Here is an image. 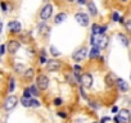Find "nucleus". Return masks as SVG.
<instances>
[{
    "label": "nucleus",
    "instance_id": "nucleus-1",
    "mask_svg": "<svg viewBox=\"0 0 131 123\" xmlns=\"http://www.w3.org/2000/svg\"><path fill=\"white\" fill-rule=\"evenodd\" d=\"M108 42H109V37L105 35H91V37H90L91 46H95L100 50L105 49L108 46Z\"/></svg>",
    "mask_w": 131,
    "mask_h": 123
},
{
    "label": "nucleus",
    "instance_id": "nucleus-2",
    "mask_svg": "<svg viewBox=\"0 0 131 123\" xmlns=\"http://www.w3.org/2000/svg\"><path fill=\"white\" fill-rule=\"evenodd\" d=\"M116 123H130L131 122V112L128 109H121L118 114L113 118Z\"/></svg>",
    "mask_w": 131,
    "mask_h": 123
},
{
    "label": "nucleus",
    "instance_id": "nucleus-3",
    "mask_svg": "<svg viewBox=\"0 0 131 123\" xmlns=\"http://www.w3.org/2000/svg\"><path fill=\"white\" fill-rule=\"evenodd\" d=\"M18 97L16 96V95H9L5 100H4V104H3V108L7 110V112H10V110H13L16 106H17V104H18Z\"/></svg>",
    "mask_w": 131,
    "mask_h": 123
},
{
    "label": "nucleus",
    "instance_id": "nucleus-4",
    "mask_svg": "<svg viewBox=\"0 0 131 123\" xmlns=\"http://www.w3.org/2000/svg\"><path fill=\"white\" fill-rule=\"evenodd\" d=\"M79 82H80V85H81L82 87H85V89H90V87H93L94 78H93V76H91L90 73L86 72V73H82V75L80 76Z\"/></svg>",
    "mask_w": 131,
    "mask_h": 123
},
{
    "label": "nucleus",
    "instance_id": "nucleus-5",
    "mask_svg": "<svg viewBox=\"0 0 131 123\" xmlns=\"http://www.w3.org/2000/svg\"><path fill=\"white\" fill-rule=\"evenodd\" d=\"M36 86L39 87L40 91H45V90L49 87V78H48V76L40 73V75L36 77Z\"/></svg>",
    "mask_w": 131,
    "mask_h": 123
},
{
    "label": "nucleus",
    "instance_id": "nucleus-6",
    "mask_svg": "<svg viewBox=\"0 0 131 123\" xmlns=\"http://www.w3.org/2000/svg\"><path fill=\"white\" fill-rule=\"evenodd\" d=\"M53 9H54V7H53L51 4L46 3V4L41 8V10H40V19H42V21L49 19V18L51 17V14H53Z\"/></svg>",
    "mask_w": 131,
    "mask_h": 123
},
{
    "label": "nucleus",
    "instance_id": "nucleus-7",
    "mask_svg": "<svg viewBox=\"0 0 131 123\" xmlns=\"http://www.w3.org/2000/svg\"><path fill=\"white\" fill-rule=\"evenodd\" d=\"M75 19H76V22H77L80 26H82V27H86V26H89V23H90L89 16H88L86 13H84V12H77V13L75 14Z\"/></svg>",
    "mask_w": 131,
    "mask_h": 123
},
{
    "label": "nucleus",
    "instance_id": "nucleus-8",
    "mask_svg": "<svg viewBox=\"0 0 131 123\" xmlns=\"http://www.w3.org/2000/svg\"><path fill=\"white\" fill-rule=\"evenodd\" d=\"M88 49L85 47V46H82V47H79L73 54H72V59L75 60V61H84V59L86 58V55H88Z\"/></svg>",
    "mask_w": 131,
    "mask_h": 123
},
{
    "label": "nucleus",
    "instance_id": "nucleus-9",
    "mask_svg": "<svg viewBox=\"0 0 131 123\" xmlns=\"http://www.w3.org/2000/svg\"><path fill=\"white\" fill-rule=\"evenodd\" d=\"M62 68V63L58 59H50L46 61V71L49 72H57Z\"/></svg>",
    "mask_w": 131,
    "mask_h": 123
},
{
    "label": "nucleus",
    "instance_id": "nucleus-10",
    "mask_svg": "<svg viewBox=\"0 0 131 123\" xmlns=\"http://www.w3.org/2000/svg\"><path fill=\"white\" fill-rule=\"evenodd\" d=\"M7 47H8V53L13 55V54H16V53L19 50V47H21V42H19L18 40H16V39H12V40L8 41Z\"/></svg>",
    "mask_w": 131,
    "mask_h": 123
},
{
    "label": "nucleus",
    "instance_id": "nucleus-11",
    "mask_svg": "<svg viewBox=\"0 0 131 123\" xmlns=\"http://www.w3.org/2000/svg\"><path fill=\"white\" fill-rule=\"evenodd\" d=\"M8 28H9V31H10L12 33H14V35L22 32V24H21V22H18V21H12V22H9V23H8Z\"/></svg>",
    "mask_w": 131,
    "mask_h": 123
},
{
    "label": "nucleus",
    "instance_id": "nucleus-12",
    "mask_svg": "<svg viewBox=\"0 0 131 123\" xmlns=\"http://www.w3.org/2000/svg\"><path fill=\"white\" fill-rule=\"evenodd\" d=\"M116 86L118 87V90L121 92H126L128 90V83L125 80H122V78H117L116 80Z\"/></svg>",
    "mask_w": 131,
    "mask_h": 123
},
{
    "label": "nucleus",
    "instance_id": "nucleus-13",
    "mask_svg": "<svg viewBox=\"0 0 131 123\" xmlns=\"http://www.w3.org/2000/svg\"><path fill=\"white\" fill-rule=\"evenodd\" d=\"M66 19H67V13L60 12V13H58V14L55 16V18H54V23H55V24H59V23L64 22Z\"/></svg>",
    "mask_w": 131,
    "mask_h": 123
},
{
    "label": "nucleus",
    "instance_id": "nucleus-14",
    "mask_svg": "<svg viewBox=\"0 0 131 123\" xmlns=\"http://www.w3.org/2000/svg\"><path fill=\"white\" fill-rule=\"evenodd\" d=\"M116 80H117V78H114L113 73H108V75L105 76V85H107L108 87H112L113 85H116Z\"/></svg>",
    "mask_w": 131,
    "mask_h": 123
},
{
    "label": "nucleus",
    "instance_id": "nucleus-15",
    "mask_svg": "<svg viewBox=\"0 0 131 123\" xmlns=\"http://www.w3.org/2000/svg\"><path fill=\"white\" fill-rule=\"evenodd\" d=\"M88 10H89V13L93 16V17H95L96 14H98V9H96V5L94 4V2L91 0V2H89L88 3Z\"/></svg>",
    "mask_w": 131,
    "mask_h": 123
},
{
    "label": "nucleus",
    "instance_id": "nucleus-16",
    "mask_svg": "<svg viewBox=\"0 0 131 123\" xmlns=\"http://www.w3.org/2000/svg\"><path fill=\"white\" fill-rule=\"evenodd\" d=\"M88 55H89L90 59H95V58H98L100 55V49H98L95 46H91V49H90V51H89Z\"/></svg>",
    "mask_w": 131,
    "mask_h": 123
},
{
    "label": "nucleus",
    "instance_id": "nucleus-17",
    "mask_svg": "<svg viewBox=\"0 0 131 123\" xmlns=\"http://www.w3.org/2000/svg\"><path fill=\"white\" fill-rule=\"evenodd\" d=\"M39 32H40V35H42V36H48L49 32H50V27H49L48 24L42 23V24L39 26Z\"/></svg>",
    "mask_w": 131,
    "mask_h": 123
},
{
    "label": "nucleus",
    "instance_id": "nucleus-18",
    "mask_svg": "<svg viewBox=\"0 0 131 123\" xmlns=\"http://www.w3.org/2000/svg\"><path fill=\"white\" fill-rule=\"evenodd\" d=\"M34 75H35L34 68H28V69H26V71L23 72V78H25V80H27V81H30V80H32Z\"/></svg>",
    "mask_w": 131,
    "mask_h": 123
},
{
    "label": "nucleus",
    "instance_id": "nucleus-19",
    "mask_svg": "<svg viewBox=\"0 0 131 123\" xmlns=\"http://www.w3.org/2000/svg\"><path fill=\"white\" fill-rule=\"evenodd\" d=\"M28 89H30V92H31L32 97H37V96H40V90H39V87H37L36 85H31Z\"/></svg>",
    "mask_w": 131,
    "mask_h": 123
},
{
    "label": "nucleus",
    "instance_id": "nucleus-20",
    "mask_svg": "<svg viewBox=\"0 0 131 123\" xmlns=\"http://www.w3.org/2000/svg\"><path fill=\"white\" fill-rule=\"evenodd\" d=\"M118 39L121 40V42H122V45L123 46H130V40L127 39V36H125L123 33H118Z\"/></svg>",
    "mask_w": 131,
    "mask_h": 123
},
{
    "label": "nucleus",
    "instance_id": "nucleus-21",
    "mask_svg": "<svg viewBox=\"0 0 131 123\" xmlns=\"http://www.w3.org/2000/svg\"><path fill=\"white\" fill-rule=\"evenodd\" d=\"M8 82H9V83H8V91H9V92H13V91H14V85H16L14 77H10Z\"/></svg>",
    "mask_w": 131,
    "mask_h": 123
},
{
    "label": "nucleus",
    "instance_id": "nucleus-22",
    "mask_svg": "<svg viewBox=\"0 0 131 123\" xmlns=\"http://www.w3.org/2000/svg\"><path fill=\"white\" fill-rule=\"evenodd\" d=\"M25 67H23V64H21V63H16L14 64V72H17V73H23L25 71Z\"/></svg>",
    "mask_w": 131,
    "mask_h": 123
},
{
    "label": "nucleus",
    "instance_id": "nucleus-23",
    "mask_svg": "<svg viewBox=\"0 0 131 123\" xmlns=\"http://www.w3.org/2000/svg\"><path fill=\"white\" fill-rule=\"evenodd\" d=\"M39 106H41V103H40L37 99H34V97H31L30 108H39Z\"/></svg>",
    "mask_w": 131,
    "mask_h": 123
},
{
    "label": "nucleus",
    "instance_id": "nucleus-24",
    "mask_svg": "<svg viewBox=\"0 0 131 123\" xmlns=\"http://www.w3.org/2000/svg\"><path fill=\"white\" fill-rule=\"evenodd\" d=\"M30 103H31V99H27V97H21V104H22V106H25V108H30Z\"/></svg>",
    "mask_w": 131,
    "mask_h": 123
},
{
    "label": "nucleus",
    "instance_id": "nucleus-25",
    "mask_svg": "<svg viewBox=\"0 0 131 123\" xmlns=\"http://www.w3.org/2000/svg\"><path fill=\"white\" fill-rule=\"evenodd\" d=\"M50 53H51V55H54V56H60V54H62V53H60L55 46H53V45L50 46Z\"/></svg>",
    "mask_w": 131,
    "mask_h": 123
},
{
    "label": "nucleus",
    "instance_id": "nucleus-26",
    "mask_svg": "<svg viewBox=\"0 0 131 123\" xmlns=\"http://www.w3.org/2000/svg\"><path fill=\"white\" fill-rule=\"evenodd\" d=\"M99 24H96V23H94L93 26H91V35H99Z\"/></svg>",
    "mask_w": 131,
    "mask_h": 123
},
{
    "label": "nucleus",
    "instance_id": "nucleus-27",
    "mask_svg": "<svg viewBox=\"0 0 131 123\" xmlns=\"http://www.w3.org/2000/svg\"><path fill=\"white\" fill-rule=\"evenodd\" d=\"M125 28H126V31H127L128 33H131V19H127V21L125 22Z\"/></svg>",
    "mask_w": 131,
    "mask_h": 123
},
{
    "label": "nucleus",
    "instance_id": "nucleus-28",
    "mask_svg": "<svg viewBox=\"0 0 131 123\" xmlns=\"http://www.w3.org/2000/svg\"><path fill=\"white\" fill-rule=\"evenodd\" d=\"M119 18H121V17H119V14H118L117 12H113V13H112V21H113V22H118Z\"/></svg>",
    "mask_w": 131,
    "mask_h": 123
},
{
    "label": "nucleus",
    "instance_id": "nucleus-29",
    "mask_svg": "<svg viewBox=\"0 0 131 123\" xmlns=\"http://www.w3.org/2000/svg\"><path fill=\"white\" fill-rule=\"evenodd\" d=\"M23 97H27V99H31L32 97V95H31V92H30V89L27 87V89H25V91H23Z\"/></svg>",
    "mask_w": 131,
    "mask_h": 123
},
{
    "label": "nucleus",
    "instance_id": "nucleus-30",
    "mask_svg": "<svg viewBox=\"0 0 131 123\" xmlns=\"http://www.w3.org/2000/svg\"><path fill=\"white\" fill-rule=\"evenodd\" d=\"M62 104H63V100H62L60 97H55V99H54V105H55V106H60Z\"/></svg>",
    "mask_w": 131,
    "mask_h": 123
},
{
    "label": "nucleus",
    "instance_id": "nucleus-31",
    "mask_svg": "<svg viewBox=\"0 0 131 123\" xmlns=\"http://www.w3.org/2000/svg\"><path fill=\"white\" fill-rule=\"evenodd\" d=\"M107 30H108V26H100L99 27V35H104Z\"/></svg>",
    "mask_w": 131,
    "mask_h": 123
},
{
    "label": "nucleus",
    "instance_id": "nucleus-32",
    "mask_svg": "<svg viewBox=\"0 0 131 123\" xmlns=\"http://www.w3.org/2000/svg\"><path fill=\"white\" fill-rule=\"evenodd\" d=\"M46 61H48V60H46V58L40 55V58H39V63H40V64H46Z\"/></svg>",
    "mask_w": 131,
    "mask_h": 123
},
{
    "label": "nucleus",
    "instance_id": "nucleus-33",
    "mask_svg": "<svg viewBox=\"0 0 131 123\" xmlns=\"http://www.w3.org/2000/svg\"><path fill=\"white\" fill-rule=\"evenodd\" d=\"M5 49H7V46L3 44V45H0V55H4L5 54Z\"/></svg>",
    "mask_w": 131,
    "mask_h": 123
},
{
    "label": "nucleus",
    "instance_id": "nucleus-34",
    "mask_svg": "<svg viewBox=\"0 0 131 123\" xmlns=\"http://www.w3.org/2000/svg\"><path fill=\"white\" fill-rule=\"evenodd\" d=\"M80 95H81L84 99H86V97H88V96H86V94H85V91L82 90V86H80Z\"/></svg>",
    "mask_w": 131,
    "mask_h": 123
},
{
    "label": "nucleus",
    "instance_id": "nucleus-35",
    "mask_svg": "<svg viewBox=\"0 0 131 123\" xmlns=\"http://www.w3.org/2000/svg\"><path fill=\"white\" fill-rule=\"evenodd\" d=\"M57 114H58V117H60V118H66V117H67V114H66L64 112H58Z\"/></svg>",
    "mask_w": 131,
    "mask_h": 123
},
{
    "label": "nucleus",
    "instance_id": "nucleus-36",
    "mask_svg": "<svg viewBox=\"0 0 131 123\" xmlns=\"http://www.w3.org/2000/svg\"><path fill=\"white\" fill-rule=\"evenodd\" d=\"M108 120H111V118H109V117H104V118H102V120H100L99 123H105V122H108Z\"/></svg>",
    "mask_w": 131,
    "mask_h": 123
},
{
    "label": "nucleus",
    "instance_id": "nucleus-37",
    "mask_svg": "<svg viewBox=\"0 0 131 123\" xmlns=\"http://www.w3.org/2000/svg\"><path fill=\"white\" fill-rule=\"evenodd\" d=\"M0 7H2L3 12H7V4L5 3H0Z\"/></svg>",
    "mask_w": 131,
    "mask_h": 123
},
{
    "label": "nucleus",
    "instance_id": "nucleus-38",
    "mask_svg": "<svg viewBox=\"0 0 131 123\" xmlns=\"http://www.w3.org/2000/svg\"><path fill=\"white\" fill-rule=\"evenodd\" d=\"M76 2H77L80 5H84V4H86V0H76Z\"/></svg>",
    "mask_w": 131,
    "mask_h": 123
},
{
    "label": "nucleus",
    "instance_id": "nucleus-39",
    "mask_svg": "<svg viewBox=\"0 0 131 123\" xmlns=\"http://www.w3.org/2000/svg\"><path fill=\"white\" fill-rule=\"evenodd\" d=\"M117 112H118V108L117 106H113L112 108V113H117Z\"/></svg>",
    "mask_w": 131,
    "mask_h": 123
},
{
    "label": "nucleus",
    "instance_id": "nucleus-40",
    "mask_svg": "<svg viewBox=\"0 0 131 123\" xmlns=\"http://www.w3.org/2000/svg\"><path fill=\"white\" fill-rule=\"evenodd\" d=\"M2 30H3V23H2V21H0V33H2Z\"/></svg>",
    "mask_w": 131,
    "mask_h": 123
},
{
    "label": "nucleus",
    "instance_id": "nucleus-41",
    "mask_svg": "<svg viewBox=\"0 0 131 123\" xmlns=\"http://www.w3.org/2000/svg\"><path fill=\"white\" fill-rule=\"evenodd\" d=\"M68 3H73V2H76V0H67Z\"/></svg>",
    "mask_w": 131,
    "mask_h": 123
},
{
    "label": "nucleus",
    "instance_id": "nucleus-42",
    "mask_svg": "<svg viewBox=\"0 0 131 123\" xmlns=\"http://www.w3.org/2000/svg\"><path fill=\"white\" fill-rule=\"evenodd\" d=\"M93 123H99V122H93Z\"/></svg>",
    "mask_w": 131,
    "mask_h": 123
},
{
    "label": "nucleus",
    "instance_id": "nucleus-43",
    "mask_svg": "<svg viewBox=\"0 0 131 123\" xmlns=\"http://www.w3.org/2000/svg\"><path fill=\"white\" fill-rule=\"evenodd\" d=\"M122 2H127V0H122Z\"/></svg>",
    "mask_w": 131,
    "mask_h": 123
},
{
    "label": "nucleus",
    "instance_id": "nucleus-44",
    "mask_svg": "<svg viewBox=\"0 0 131 123\" xmlns=\"http://www.w3.org/2000/svg\"><path fill=\"white\" fill-rule=\"evenodd\" d=\"M44 2H48V0H44Z\"/></svg>",
    "mask_w": 131,
    "mask_h": 123
},
{
    "label": "nucleus",
    "instance_id": "nucleus-45",
    "mask_svg": "<svg viewBox=\"0 0 131 123\" xmlns=\"http://www.w3.org/2000/svg\"><path fill=\"white\" fill-rule=\"evenodd\" d=\"M57 2H59V0H57Z\"/></svg>",
    "mask_w": 131,
    "mask_h": 123
},
{
    "label": "nucleus",
    "instance_id": "nucleus-46",
    "mask_svg": "<svg viewBox=\"0 0 131 123\" xmlns=\"http://www.w3.org/2000/svg\"><path fill=\"white\" fill-rule=\"evenodd\" d=\"M130 78H131V76H130Z\"/></svg>",
    "mask_w": 131,
    "mask_h": 123
}]
</instances>
